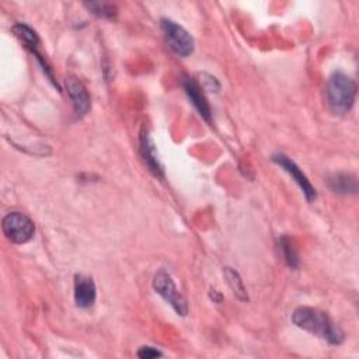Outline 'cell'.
Segmentation results:
<instances>
[{"label":"cell","instance_id":"8fae6325","mask_svg":"<svg viewBox=\"0 0 359 359\" xmlns=\"http://www.w3.org/2000/svg\"><path fill=\"white\" fill-rule=\"evenodd\" d=\"M327 184H328V188L335 194L348 195V194H356V191H358L356 178L353 175L345 174V172L332 174L331 177H328Z\"/></svg>","mask_w":359,"mask_h":359},{"label":"cell","instance_id":"2e32d148","mask_svg":"<svg viewBox=\"0 0 359 359\" xmlns=\"http://www.w3.org/2000/svg\"><path fill=\"white\" fill-rule=\"evenodd\" d=\"M199 86L203 90L210 91V93H219V90H220V83L217 81V79L213 77L212 74H208V73L201 74V84Z\"/></svg>","mask_w":359,"mask_h":359},{"label":"cell","instance_id":"277c9868","mask_svg":"<svg viewBox=\"0 0 359 359\" xmlns=\"http://www.w3.org/2000/svg\"><path fill=\"white\" fill-rule=\"evenodd\" d=\"M6 238L14 244H24L29 241L35 233L34 222L21 212H10L1 222Z\"/></svg>","mask_w":359,"mask_h":359},{"label":"cell","instance_id":"30bf717a","mask_svg":"<svg viewBox=\"0 0 359 359\" xmlns=\"http://www.w3.org/2000/svg\"><path fill=\"white\" fill-rule=\"evenodd\" d=\"M139 143H140V154L143 157V161L149 167V170L156 175V177H163V165L158 161L157 150L154 146L153 139L150 137L146 126L142 128L140 136H139Z\"/></svg>","mask_w":359,"mask_h":359},{"label":"cell","instance_id":"5b68a950","mask_svg":"<svg viewBox=\"0 0 359 359\" xmlns=\"http://www.w3.org/2000/svg\"><path fill=\"white\" fill-rule=\"evenodd\" d=\"M161 29L164 32L168 46L174 53L182 57H187L194 52V38L189 35V32L185 28H182L172 20L163 18Z\"/></svg>","mask_w":359,"mask_h":359},{"label":"cell","instance_id":"8992f818","mask_svg":"<svg viewBox=\"0 0 359 359\" xmlns=\"http://www.w3.org/2000/svg\"><path fill=\"white\" fill-rule=\"evenodd\" d=\"M272 161L276 163L282 170H285L294 180V182L300 187L303 195L306 196V199L309 202L316 199L317 194H316L314 187L311 185V182L309 181L306 174L299 168V165L293 160H290L287 156H285L282 153H276L272 156Z\"/></svg>","mask_w":359,"mask_h":359},{"label":"cell","instance_id":"ac0fdd59","mask_svg":"<svg viewBox=\"0 0 359 359\" xmlns=\"http://www.w3.org/2000/svg\"><path fill=\"white\" fill-rule=\"evenodd\" d=\"M209 297H210V300H213V303H222V300H223V296H222V293L220 292H217V290H210L209 292Z\"/></svg>","mask_w":359,"mask_h":359},{"label":"cell","instance_id":"7a4b0ae2","mask_svg":"<svg viewBox=\"0 0 359 359\" xmlns=\"http://www.w3.org/2000/svg\"><path fill=\"white\" fill-rule=\"evenodd\" d=\"M356 98V83L342 72L332 73L325 84V101L328 108L338 115L346 114Z\"/></svg>","mask_w":359,"mask_h":359},{"label":"cell","instance_id":"ba28073f","mask_svg":"<svg viewBox=\"0 0 359 359\" xmlns=\"http://www.w3.org/2000/svg\"><path fill=\"white\" fill-rule=\"evenodd\" d=\"M182 87L185 90L187 97L189 98V102L195 107V109L199 112V115L203 119L210 121L212 109H210V105H209L208 100L205 98V95L202 93V87L199 86V83L196 80L191 79V77H184Z\"/></svg>","mask_w":359,"mask_h":359},{"label":"cell","instance_id":"5bb4252c","mask_svg":"<svg viewBox=\"0 0 359 359\" xmlns=\"http://www.w3.org/2000/svg\"><path fill=\"white\" fill-rule=\"evenodd\" d=\"M279 250H280V254L285 259V262L290 266V268H297L299 266V254H297V250L294 247V244L292 243V238L287 237V236H282L279 238Z\"/></svg>","mask_w":359,"mask_h":359},{"label":"cell","instance_id":"6da1fadb","mask_svg":"<svg viewBox=\"0 0 359 359\" xmlns=\"http://www.w3.org/2000/svg\"><path fill=\"white\" fill-rule=\"evenodd\" d=\"M292 323L297 328L317 335L331 345H339L344 341L342 330L321 310L306 306L297 307L292 313Z\"/></svg>","mask_w":359,"mask_h":359},{"label":"cell","instance_id":"9c48e42d","mask_svg":"<svg viewBox=\"0 0 359 359\" xmlns=\"http://www.w3.org/2000/svg\"><path fill=\"white\" fill-rule=\"evenodd\" d=\"M97 297L95 283L90 276L79 273L74 276V303L77 307L88 309Z\"/></svg>","mask_w":359,"mask_h":359},{"label":"cell","instance_id":"3957f363","mask_svg":"<svg viewBox=\"0 0 359 359\" xmlns=\"http://www.w3.org/2000/svg\"><path fill=\"white\" fill-rule=\"evenodd\" d=\"M153 289L174 309L178 316L184 317L188 314V303L167 271L160 269L156 272L153 278Z\"/></svg>","mask_w":359,"mask_h":359},{"label":"cell","instance_id":"e0dca14e","mask_svg":"<svg viewBox=\"0 0 359 359\" xmlns=\"http://www.w3.org/2000/svg\"><path fill=\"white\" fill-rule=\"evenodd\" d=\"M137 356L142 359H150V358H158L163 356V352H160L157 348L154 346H142L137 351Z\"/></svg>","mask_w":359,"mask_h":359},{"label":"cell","instance_id":"7c38bea8","mask_svg":"<svg viewBox=\"0 0 359 359\" xmlns=\"http://www.w3.org/2000/svg\"><path fill=\"white\" fill-rule=\"evenodd\" d=\"M11 31H13V34L24 43V46L31 52V53H38V45H39V38H38V35H36V32L31 28V27H28V25H25V24H22V22H18V24H14L13 27H11Z\"/></svg>","mask_w":359,"mask_h":359},{"label":"cell","instance_id":"4fadbf2b","mask_svg":"<svg viewBox=\"0 0 359 359\" xmlns=\"http://www.w3.org/2000/svg\"><path fill=\"white\" fill-rule=\"evenodd\" d=\"M223 275H224V278H226V280H227V285H229L230 289L233 290L234 296H236L238 300H241V302H247V300H248L247 289H245V286H244V283H243V280H241L238 272L234 271V269L230 268V266H226V268L223 269Z\"/></svg>","mask_w":359,"mask_h":359},{"label":"cell","instance_id":"9a60e30c","mask_svg":"<svg viewBox=\"0 0 359 359\" xmlns=\"http://www.w3.org/2000/svg\"><path fill=\"white\" fill-rule=\"evenodd\" d=\"M84 6L97 17L101 18H114L118 14V10L114 4L111 3H104V1H90L84 3Z\"/></svg>","mask_w":359,"mask_h":359},{"label":"cell","instance_id":"52a82bcc","mask_svg":"<svg viewBox=\"0 0 359 359\" xmlns=\"http://www.w3.org/2000/svg\"><path fill=\"white\" fill-rule=\"evenodd\" d=\"M66 88H67V94L72 100L76 116L77 118L84 116L91 108V100H90V95H88L84 84L74 76H69L66 79Z\"/></svg>","mask_w":359,"mask_h":359}]
</instances>
